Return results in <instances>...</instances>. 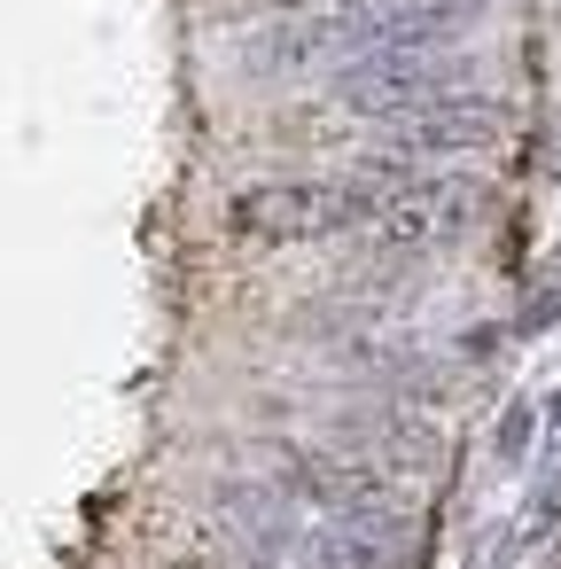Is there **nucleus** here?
Here are the masks:
<instances>
[{"label":"nucleus","instance_id":"2","mask_svg":"<svg viewBox=\"0 0 561 569\" xmlns=\"http://www.w3.org/2000/svg\"><path fill=\"white\" fill-rule=\"evenodd\" d=\"M452 94H475V63L460 48H390V56H367V63H343L335 71V102L351 118H413L429 102H452Z\"/></svg>","mask_w":561,"mask_h":569},{"label":"nucleus","instance_id":"5","mask_svg":"<svg viewBox=\"0 0 561 569\" xmlns=\"http://www.w3.org/2000/svg\"><path fill=\"white\" fill-rule=\"evenodd\" d=\"M507 126V110L491 94H452V102H429L413 118H390V157H468V149H491Z\"/></svg>","mask_w":561,"mask_h":569},{"label":"nucleus","instance_id":"1","mask_svg":"<svg viewBox=\"0 0 561 569\" xmlns=\"http://www.w3.org/2000/svg\"><path fill=\"white\" fill-rule=\"evenodd\" d=\"M382 211V172L359 180H258L227 203L242 242H328L351 227H374Z\"/></svg>","mask_w":561,"mask_h":569},{"label":"nucleus","instance_id":"6","mask_svg":"<svg viewBox=\"0 0 561 569\" xmlns=\"http://www.w3.org/2000/svg\"><path fill=\"white\" fill-rule=\"evenodd\" d=\"M561 320V250L530 273V289H522V312H514V336H545Z\"/></svg>","mask_w":561,"mask_h":569},{"label":"nucleus","instance_id":"3","mask_svg":"<svg viewBox=\"0 0 561 569\" xmlns=\"http://www.w3.org/2000/svg\"><path fill=\"white\" fill-rule=\"evenodd\" d=\"M328 24L343 63H367L390 48H460V32L483 24V0H328Z\"/></svg>","mask_w":561,"mask_h":569},{"label":"nucleus","instance_id":"4","mask_svg":"<svg viewBox=\"0 0 561 569\" xmlns=\"http://www.w3.org/2000/svg\"><path fill=\"white\" fill-rule=\"evenodd\" d=\"M374 172H382V211H374L367 234L382 250H444L475 211L468 180H429V172H405V164H374Z\"/></svg>","mask_w":561,"mask_h":569},{"label":"nucleus","instance_id":"8","mask_svg":"<svg viewBox=\"0 0 561 569\" xmlns=\"http://www.w3.org/2000/svg\"><path fill=\"white\" fill-rule=\"evenodd\" d=\"M172 569H211V561H172Z\"/></svg>","mask_w":561,"mask_h":569},{"label":"nucleus","instance_id":"7","mask_svg":"<svg viewBox=\"0 0 561 569\" xmlns=\"http://www.w3.org/2000/svg\"><path fill=\"white\" fill-rule=\"evenodd\" d=\"M530 421H538V406H507V421H499V460H522V452H530Z\"/></svg>","mask_w":561,"mask_h":569}]
</instances>
